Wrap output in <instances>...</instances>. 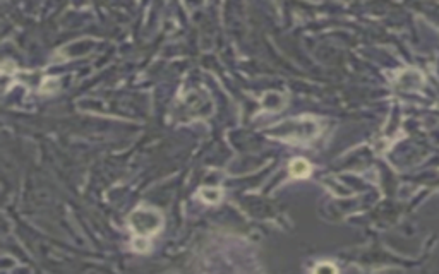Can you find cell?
Returning <instances> with one entry per match:
<instances>
[{
	"label": "cell",
	"instance_id": "6da1fadb",
	"mask_svg": "<svg viewBox=\"0 0 439 274\" xmlns=\"http://www.w3.org/2000/svg\"><path fill=\"white\" fill-rule=\"evenodd\" d=\"M129 226L134 233V249L138 252H146L149 247V237L163 228V216L153 207L141 206L129 216Z\"/></svg>",
	"mask_w": 439,
	"mask_h": 274
},
{
	"label": "cell",
	"instance_id": "7a4b0ae2",
	"mask_svg": "<svg viewBox=\"0 0 439 274\" xmlns=\"http://www.w3.org/2000/svg\"><path fill=\"white\" fill-rule=\"evenodd\" d=\"M288 171H290V175L294 178H307L309 175H311V165H309V161H305V159L297 158L290 163Z\"/></svg>",
	"mask_w": 439,
	"mask_h": 274
},
{
	"label": "cell",
	"instance_id": "3957f363",
	"mask_svg": "<svg viewBox=\"0 0 439 274\" xmlns=\"http://www.w3.org/2000/svg\"><path fill=\"white\" fill-rule=\"evenodd\" d=\"M199 197L208 204H218L222 201V190L220 188H201Z\"/></svg>",
	"mask_w": 439,
	"mask_h": 274
},
{
	"label": "cell",
	"instance_id": "277c9868",
	"mask_svg": "<svg viewBox=\"0 0 439 274\" xmlns=\"http://www.w3.org/2000/svg\"><path fill=\"white\" fill-rule=\"evenodd\" d=\"M336 273V267L331 266V264H321V266L314 267V273Z\"/></svg>",
	"mask_w": 439,
	"mask_h": 274
}]
</instances>
